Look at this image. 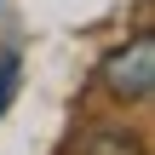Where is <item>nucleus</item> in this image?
<instances>
[{
    "label": "nucleus",
    "instance_id": "f257e3e1",
    "mask_svg": "<svg viewBox=\"0 0 155 155\" xmlns=\"http://www.w3.org/2000/svg\"><path fill=\"white\" fill-rule=\"evenodd\" d=\"M98 81H104L109 98H121V104H150V92H155V40L150 35H132L127 46L104 52Z\"/></svg>",
    "mask_w": 155,
    "mask_h": 155
},
{
    "label": "nucleus",
    "instance_id": "f03ea898",
    "mask_svg": "<svg viewBox=\"0 0 155 155\" xmlns=\"http://www.w3.org/2000/svg\"><path fill=\"white\" fill-rule=\"evenodd\" d=\"M81 155H144V138H132L121 127H92L81 138Z\"/></svg>",
    "mask_w": 155,
    "mask_h": 155
},
{
    "label": "nucleus",
    "instance_id": "7ed1b4c3",
    "mask_svg": "<svg viewBox=\"0 0 155 155\" xmlns=\"http://www.w3.org/2000/svg\"><path fill=\"white\" fill-rule=\"evenodd\" d=\"M17 86H23V58H17V52H6V58H0V115L12 109Z\"/></svg>",
    "mask_w": 155,
    "mask_h": 155
},
{
    "label": "nucleus",
    "instance_id": "20e7f679",
    "mask_svg": "<svg viewBox=\"0 0 155 155\" xmlns=\"http://www.w3.org/2000/svg\"><path fill=\"white\" fill-rule=\"evenodd\" d=\"M0 6H6V0H0Z\"/></svg>",
    "mask_w": 155,
    "mask_h": 155
}]
</instances>
